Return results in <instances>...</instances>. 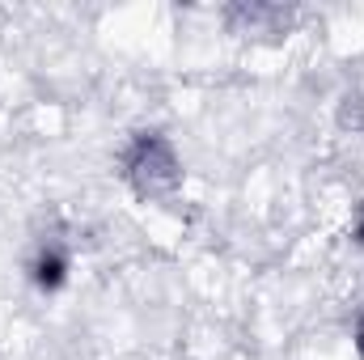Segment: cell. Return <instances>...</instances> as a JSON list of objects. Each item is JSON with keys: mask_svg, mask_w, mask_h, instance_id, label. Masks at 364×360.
Wrapping results in <instances>:
<instances>
[{"mask_svg": "<svg viewBox=\"0 0 364 360\" xmlns=\"http://www.w3.org/2000/svg\"><path fill=\"white\" fill-rule=\"evenodd\" d=\"M339 123H343V127H360V123H364V97H360V93H348V97H343Z\"/></svg>", "mask_w": 364, "mask_h": 360, "instance_id": "cell-3", "label": "cell"}, {"mask_svg": "<svg viewBox=\"0 0 364 360\" xmlns=\"http://www.w3.org/2000/svg\"><path fill=\"white\" fill-rule=\"evenodd\" d=\"M123 179L140 199H166L182 182V166L174 144L161 132H136L123 149Z\"/></svg>", "mask_w": 364, "mask_h": 360, "instance_id": "cell-1", "label": "cell"}, {"mask_svg": "<svg viewBox=\"0 0 364 360\" xmlns=\"http://www.w3.org/2000/svg\"><path fill=\"white\" fill-rule=\"evenodd\" d=\"M352 339H356V356L364 360V314H360V322H356V335Z\"/></svg>", "mask_w": 364, "mask_h": 360, "instance_id": "cell-5", "label": "cell"}, {"mask_svg": "<svg viewBox=\"0 0 364 360\" xmlns=\"http://www.w3.org/2000/svg\"><path fill=\"white\" fill-rule=\"evenodd\" d=\"M30 284L38 292H60L68 284V271H73V255L64 242H43L34 255H30Z\"/></svg>", "mask_w": 364, "mask_h": 360, "instance_id": "cell-2", "label": "cell"}, {"mask_svg": "<svg viewBox=\"0 0 364 360\" xmlns=\"http://www.w3.org/2000/svg\"><path fill=\"white\" fill-rule=\"evenodd\" d=\"M352 242H356V246H364V203L356 208V221H352Z\"/></svg>", "mask_w": 364, "mask_h": 360, "instance_id": "cell-4", "label": "cell"}]
</instances>
